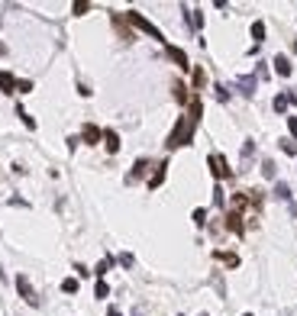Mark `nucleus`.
Instances as JSON below:
<instances>
[{
  "label": "nucleus",
  "instance_id": "nucleus-1",
  "mask_svg": "<svg viewBox=\"0 0 297 316\" xmlns=\"http://www.w3.org/2000/svg\"><path fill=\"white\" fill-rule=\"evenodd\" d=\"M191 136H194V120H181L178 126H174V132L168 136V146L178 148V146H188Z\"/></svg>",
  "mask_w": 297,
  "mask_h": 316
},
{
  "label": "nucleus",
  "instance_id": "nucleus-2",
  "mask_svg": "<svg viewBox=\"0 0 297 316\" xmlns=\"http://www.w3.org/2000/svg\"><path fill=\"white\" fill-rule=\"evenodd\" d=\"M129 20H133V23H136V26H139V29H146V32H148V36H155V39H162V32H158V29H155V26L148 23V20H142V16H139V13H129Z\"/></svg>",
  "mask_w": 297,
  "mask_h": 316
},
{
  "label": "nucleus",
  "instance_id": "nucleus-3",
  "mask_svg": "<svg viewBox=\"0 0 297 316\" xmlns=\"http://www.w3.org/2000/svg\"><path fill=\"white\" fill-rule=\"evenodd\" d=\"M210 168H213V174H217V177H226L229 174L226 162H223V155H210Z\"/></svg>",
  "mask_w": 297,
  "mask_h": 316
},
{
  "label": "nucleus",
  "instance_id": "nucleus-4",
  "mask_svg": "<svg viewBox=\"0 0 297 316\" xmlns=\"http://www.w3.org/2000/svg\"><path fill=\"white\" fill-rule=\"evenodd\" d=\"M16 287H20V293H23L29 303H36V293H32V287H29V281H26V278H16Z\"/></svg>",
  "mask_w": 297,
  "mask_h": 316
},
{
  "label": "nucleus",
  "instance_id": "nucleus-5",
  "mask_svg": "<svg viewBox=\"0 0 297 316\" xmlns=\"http://www.w3.org/2000/svg\"><path fill=\"white\" fill-rule=\"evenodd\" d=\"M274 71H278L281 77H288V74H291V62L284 58V55H278V58H274Z\"/></svg>",
  "mask_w": 297,
  "mask_h": 316
},
{
  "label": "nucleus",
  "instance_id": "nucleus-6",
  "mask_svg": "<svg viewBox=\"0 0 297 316\" xmlns=\"http://www.w3.org/2000/svg\"><path fill=\"white\" fill-rule=\"evenodd\" d=\"M168 55H172V58H174V62H178V65H181V68H191V65H188V55L181 52V49H174V46H168Z\"/></svg>",
  "mask_w": 297,
  "mask_h": 316
},
{
  "label": "nucleus",
  "instance_id": "nucleus-7",
  "mask_svg": "<svg viewBox=\"0 0 297 316\" xmlns=\"http://www.w3.org/2000/svg\"><path fill=\"white\" fill-rule=\"evenodd\" d=\"M0 87H3V91H13V87H16V77L10 74V71H0Z\"/></svg>",
  "mask_w": 297,
  "mask_h": 316
},
{
  "label": "nucleus",
  "instance_id": "nucleus-8",
  "mask_svg": "<svg viewBox=\"0 0 297 316\" xmlns=\"http://www.w3.org/2000/svg\"><path fill=\"white\" fill-rule=\"evenodd\" d=\"M84 139H87V146H94V142L100 139V129H97V126H84Z\"/></svg>",
  "mask_w": 297,
  "mask_h": 316
},
{
  "label": "nucleus",
  "instance_id": "nucleus-9",
  "mask_svg": "<svg viewBox=\"0 0 297 316\" xmlns=\"http://www.w3.org/2000/svg\"><path fill=\"white\" fill-rule=\"evenodd\" d=\"M107 148H110V152H117V148H120V136H117V132H107Z\"/></svg>",
  "mask_w": 297,
  "mask_h": 316
},
{
  "label": "nucleus",
  "instance_id": "nucleus-10",
  "mask_svg": "<svg viewBox=\"0 0 297 316\" xmlns=\"http://www.w3.org/2000/svg\"><path fill=\"white\" fill-rule=\"evenodd\" d=\"M252 36H255V42H262L265 39V23H252Z\"/></svg>",
  "mask_w": 297,
  "mask_h": 316
},
{
  "label": "nucleus",
  "instance_id": "nucleus-11",
  "mask_svg": "<svg viewBox=\"0 0 297 316\" xmlns=\"http://www.w3.org/2000/svg\"><path fill=\"white\" fill-rule=\"evenodd\" d=\"M162 177H165V165H158V171L152 174V181H148V184H152V187H158V184H162Z\"/></svg>",
  "mask_w": 297,
  "mask_h": 316
},
{
  "label": "nucleus",
  "instance_id": "nucleus-12",
  "mask_svg": "<svg viewBox=\"0 0 297 316\" xmlns=\"http://www.w3.org/2000/svg\"><path fill=\"white\" fill-rule=\"evenodd\" d=\"M62 291H65V293H74V291H78V281H74V278H68V281L62 284Z\"/></svg>",
  "mask_w": 297,
  "mask_h": 316
},
{
  "label": "nucleus",
  "instance_id": "nucleus-13",
  "mask_svg": "<svg viewBox=\"0 0 297 316\" xmlns=\"http://www.w3.org/2000/svg\"><path fill=\"white\" fill-rule=\"evenodd\" d=\"M284 107H288V97H274V110H278V113H284Z\"/></svg>",
  "mask_w": 297,
  "mask_h": 316
},
{
  "label": "nucleus",
  "instance_id": "nucleus-14",
  "mask_svg": "<svg viewBox=\"0 0 297 316\" xmlns=\"http://www.w3.org/2000/svg\"><path fill=\"white\" fill-rule=\"evenodd\" d=\"M16 87H20V94H29V91H32L29 81H16Z\"/></svg>",
  "mask_w": 297,
  "mask_h": 316
},
{
  "label": "nucleus",
  "instance_id": "nucleus-15",
  "mask_svg": "<svg viewBox=\"0 0 297 316\" xmlns=\"http://www.w3.org/2000/svg\"><path fill=\"white\" fill-rule=\"evenodd\" d=\"M107 293H110V287H107V284H103V281H100V284H97V297H100V300H103Z\"/></svg>",
  "mask_w": 297,
  "mask_h": 316
},
{
  "label": "nucleus",
  "instance_id": "nucleus-16",
  "mask_svg": "<svg viewBox=\"0 0 297 316\" xmlns=\"http://www.w3.org/2000/svg\"><path fill=\"white\" fill-rule=\"evenodd\" d=\"M262 171H265V177H274V165H272V162L262 165Z\"/></svg>",
  "mask_w": 297,
  "mask_h": 316
},
{
  "label": "nucleus",
  "instance_id": "nucleus-17",
  "mask_svg": "<svg viewBox=\"0 0 297 316\" xmlns=\"http://www.w3.org/2000/svg\"><path fill=\"white\" fill-rule=\"evenodd\" d=\"M288 126H291V132H294V139H297V120H294V116L288 120Z\"/></svg>",
  "mask_w": 297,
  "mask_h": 316
},
{
  "label": "nucleus",
  "instance_id": "nucleus-18",
  "mask_svg": "<svg viewBox=\"0 0 297 316\" xmlns=\"http://www.w3.org/2000/svg\"><path fill=\"white\" fill-rule=\"evenodd\" d=\"M110 316H120V310H110Z\"/></svg>",
  "mask_w": 297,
  "mask_h": 316
},
{
  "label": "nucleus",
  "instance_id": "nucleus-19",
  "mask_svg": "<svg viewBox=\"0 0 297 316\" xmlns=\"http://www.w3.org/2000/svg\"><path fill=\"white\" fill-rule=\"evenodd\" d=\"M203 316H207V313H203Z\"/></svg>",
  "mask_w": 297,
  "mask_h": 316
},
{
  "label": "nucleus",
  "instance_id": "nucleus-20",
  "mask_svg": "<svg viewBox=\"0 0 297 316\" xmlns=\"http://www.w3.org/2000/svg\"><path fill=\"white\" fill-rule=\"evenodd\" d=\"M246 316H249V313H246Z\"/></svg>",
  "mask_w": 297,
  "mask_h": 316
}]
</instances>
